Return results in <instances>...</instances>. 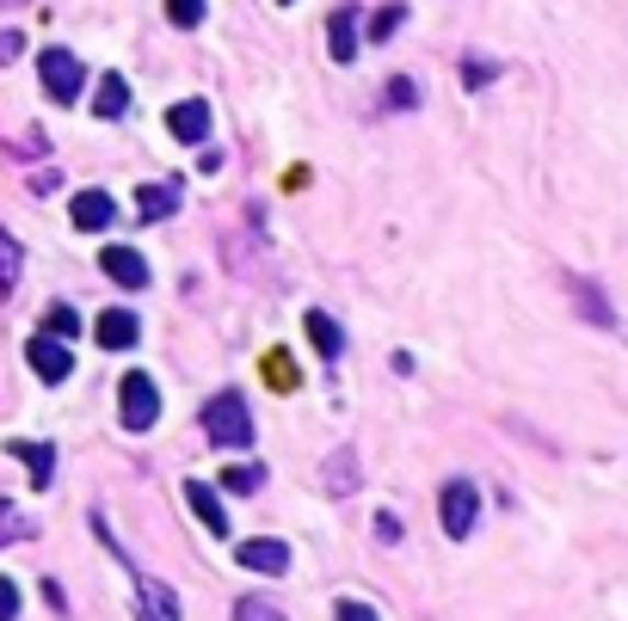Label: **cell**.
Returning <instances> with one entry per match:
<instances>
[{
	"label": "cell",
	"mask_w": 628,
	"mask_h": 621,
	"mask_svg": "<svg viewBox=\"0 0 628 621\" xmlns=\"http://www.w3.org/2000/svg\"><path fill=\"white\" fill-rule=\"evenodd\" d=\"M111 216H117V210H111L105 191H80V197H75V228L99 234V228H111Z\"/></svg>",
	"instance_id": "5bb4252c"
},
{
	"label": "cell",
	"mask_w": 628,
	"mask_h": 621,
	"mask_svg": "<svg viewBox=\"0 0 628 621\" xmlns=\"http://www.w3.org/2000/svg\"><path fill=\"white\" fill-rule=\"evenodd\" d=\"M407 19V7L401 0H389V7H377V19H370V37H394V25Z\"/></svg>",
	"instance_id": "484cf974"
},
{
	"label": "cell",
	"mask_w": 628,
	"mask_h": 621,
	"mask_svg": "<svg viewBox=\"0 0 628 621\" xmlns=\"http://www.w3.org/2000/svg\"><path fill=\"white\" fill-rule=\"evenodd\" d=\"M25 535H32V517L13 511V505L0 498V542H25Z\"/></svg>",
	"instance_id": "7402d4cb"
},
{
	"label": "cell",
	"mask_w": 628,
	"mask_h": 621,
	"mask_svg": "<svg viewBox=\"0 0 628 621\" xmlns=\"http://www.w3.org/2000/svg\"><path fill=\"white\" fill-rule=\"evenodd\" d=\"M278 7H290V0H278Z\"/></svg>",
	"instance_id": "1f68e13d"
},
{
	"label": "cell",
	"mask_w": 628,
	"mask_h": 621,
	"mask_svg": "<svg viewBox=\"0 0 628 621\" xmlns=\"http://www.w3.org/2000/svg\"><path fill=\"white\" fill-rule=\"evenodd\" d=\"M186 498H191V511L204 517V529H210V535H228V511H222L216 486H210V481H191V486H186Z\"/></svg>",
	"instance_id": "7c38bea8"
},
{
	"label": "cell",
	"mask_w": 628,
	"mask_h": 621,
	"mask_svg": "<svg viewBox=\"0 0 628 621\" xmlns=\"http://www.w3.org/2000/svg\"><path fill=\"white\" fill-rule=\"evenodd\" d=\"M235 560L247 566V573H271V578L290 573V547H283L278 535H253V542H240Z\"/></svg>",
	"instance_id": "52a82bcc"
},
{
	"label": "cell",
	"mask_w": 628,
	"mask_h": 621,
	"mask_svg": "<svg viewBox=\"0 0 628 621\" xmlns=\"http://www.w3.org/2000/svg\"><path fill=\"white\" fill-rule=\"evenodd\" d=\"M358 56V13H333V63H351Z\"/></svg>",
	"instance_id": "2e32d148"
},
{
	"label": "cell",
	"mask_w": 628,
	"mask_h": 621,
	"mask_svg": "<svg viewBox=\"0 0 628 621\" xmlns=\"http://www.w3.org/2000/svg\"><path fill=\"white\" fill-rule=\"evenodd\" d=\"M7 455H19V462L32 467L37 486L56 481V450H49V443H25V437H13V443H7Z\"/></svg>",
	"instance_id": "4fadbf2b"
},
{
	"label": "cell",
	"mask_w": 628,
	"mask_h": 621,
	"mask_svg": "<svg viewBox=\"0 0 628 621\" xmlns=\"http://www.w3.org/2000/svg\"><path fill=\"white\" fill-rule=\"evenodd\" d=\"M99 271H105L117 290H148V259L130 247H99Z\"/></svg>",
	"instance_id": "5b68a950"
},
{
	"label": "cell",
	"mask_w": 628,
	"mask_h": 621,
	"mask_svg": "<svg viewBox=\"0 0 628 621\" xmlns=\"http://www.w3.org/2000/svg\"><path fill=\"white\" fill-rule=\"evenodd\" d=\"M266 382H271L278 394H290V388L302 382V375H296V363L283 358V351H266Z\"/></svg>",
	"instance_id": "ffe728a7"
},
{
	"label": "cell",
	"mask_w": 628,
	"mask_h": 621,
	"mask_svg": "<svg viewBox=\"0 0 628 621\" xmlns=\"http://www.w3.org/2000/svg\"><path fill=\"white\" fill-rule=\"evenodd\" d=\"M75 327H80V320H75L68 302H49V308H44V332H49V339H75Z\"/></svg>",
	"instance_id": "44dd1931"
},
{
	"label": "cell",
	"mask_w": 628,
	"mask_h": 621,
	"mask_svg": "<svg viewBox=\"0 0 628 621\" xmlns=\"http://www.w3.org/2000/svg\"><path fill=\"white\" fill-rule=\"evenodd\" d=\"M19 49H25V37H19V32H0V68L19 63Z\"/></svg>",
	"instance_id": "83f0119b"
},
{
	"label": "cell",
	"mask_w": 628,
	"mask_h": 621,
	"mask_svg": "<svg viewBox=\"0 0 628 621\" xmlns=\"http://www.w3.org/2000/svg\"><path fill=\"white\" fill-rule=\"evenodd\" d=\"M117 400H124V431H148V425L160 419V388L142 370H130L124 382H117Z\"/></svg>",
	"instance_id": "3957f363"
},
{
	"label": "cell",
	"mask_w": 628,
	"mask_h": 621,
	"mask_svg": "<svg viewBox=\"0 0 628 621\" xmlns=\"http://www.w3.org/2000/svg\"><path fill=\"white\" fill-rule=\"evenodd\" d=\"M389 105H413V80H389Z\"/></svg>",
	"instance_id": "4dcf8cb0"
},
{
	"label": "cell",
	"mask_w": 628,
	"mask_h": 621,
	"mask_svg": "<svg viewBox=\"0 0 628 621\" xmlns=\"http://www.w3.org/2000/svg\"><path fill=\"white\" fill-rule=\"evenodd\" d=\"M25 363H32L44 382H68V375H75V358H68V345H63V339H49V332H37V339L25 345Z\"/></svg>",
	"instance_id": "8992f818"
},
{
	"label": "cell",
	"mask_w": 628,
	"mask_h": 621,
	"mask_svg": "<svg viewBox=\"0 0 628 621\" xmlns=\"http://www.w3.org/2000/svg\"><path fill=\"white\" fill-rule=\"evenodd\" d=\"M235 621H283V609L266 603V597H240V603H235Z\"/></svg>",
	"instance_id": "cb8c5ba5"
},
{
	"label": "cell",
	"mask_w": 628,
	"mask_h": 621,
	"mask_svg": "<svg viewBox=\"0 0 628 621\" xmlns=\"http://www.w3.org/2000/svg\"><path fill=\"white\" fill-rule=\"evenodd\" d=\"M339 621H377V609L370 603H339Z\"/></svg>",
	"instance_id": "f546056e"
},
{
	"label": "cell",
	"mask_w": 628,
	"mask_h": 621,
	"mask_svg": "<svg viewBox=\"0 0 628 621\" xmlns=\"http://www.w3.org/2000/svg\"><path fill=\"white\" fill-rule=\"evenodd\" d=\"M19 616V585L13 578H0V621H13Z\"/></svg>",
	"instance_id": "4316f807"
},
{
	"label": "cell",
	"mask_w": 628,
	"mask_h": 621,
	"mask_svg": "<svg viewBox=\"0 0 628 621\" xmlns=\"http://www.w3.org/2000/svg\"><path fill=\"white\" fill-rule=\"evenodd\" d=\"M167 19H173L179 32H198L204 25V0H167Z\"/></svg>",
	"instance_id": "603a6c76"
},
{
	"label": "cell",
	"mask_w": 628,
	"mask_h": 621,
	"mask_svg": "<svg viewBox=\"0 0 628 621\" xmlns=\"http://www.w3.org/2000/svg\"><path fill=\"white\" fill-rule=\"evenodd\" d=\"M179 197H186V179H155V185L136 191V210H142V222H160L179 210Z\"/></svg>",
	"instance_id": "ba28073f"
},
{
	"label": "cell",
	"mask_w": 628,
	"mask_h": 621,
	"mask_svg": "<svg viewBox=\"0 0 628 621\" xmlns=\"http://www.w3.org/2000/svg\"><path fill=\"white\" fill-rule=\"evenodd\" d=\"M136 332H142V320L130 308H105V314H99V327H93V339L105 345V351H130Z\"/></svg>",
	"instance_id": "9c48e42d"
},
{
	"label": "cell",
	"mask_w": 628,
	"mask_h": 621,
	"mask_svg": "<svg viewBox=\"0 0 628 621\" xmlns=\"http://www.w3.org/2000/svg\"><path fill=\"white\" fill-rule=\"evenodd\" d=\"M474 517H481V493H474V481H450V486H444V498H438L444 535H450V542H462V535L474 529Z\"/></svg>",
	"instance_id": "277c9868"
},
{
	"label": "cell",
	"mask_w": 628,
	"mask_h": 621,
	"mask_svg": "<svg viewBox=\"0 0 628 621\" xmlns=\"http://www.w3.org/2000/svg\"><path fill=\"white\" fill-rule=\"evenodd\" d=\"M222 486H228V493H259V486H266V467H259V462H235L228 474H222Z\"/></svg>",
	"instance_id": "d6986e66"
},
{
	"label": "cell",
	"mask_w": 628,
	"mask_h": 621,
	"mask_svg": "<svg viewBox=\"0 0 628 621\" xmlns=\"http://www.w3.org/2000/svg\"><path fill=\"white\" fill-rule=\"evenodd\" d=\"M19 271H25V252H19L13 234H0V295L19 290Z\"/></svg>",
	"instance_id": "e0dca14e"
},
{
	"label": "cell",
	"mask_w": 628,
	"mask_h": 621,
	"mask_svg": "<svg viewBox=\"0 0 628 621\" xmlns=\"http://www.w3.org/2000/svg\"><path fill=\"white\" fill-rule=\"evenodd\" d=\"M309 339H314V351H321V358H339V351H346V332L333 327V314H321V308L309 314Z\"/></svg>",
	"instance_id": "9a60e30c"
},
{
	"label": "cell",
	"mask_w": 628,
	"mask_h": 621,
	"mask_svg": "<svg viewBox=\"0 0 628 621\" xmlns=\"http://www.w3.org/2000/svg\"><path fill=\"white\" fill-rule=\"evenodd\" d=\"M377 542H401V517H389V511L377 517Z\"/></svg>",
	"instance_id": "f1b7e54d"
},
{
	"label": "cell",
	"mask_w": 628,
	"mask_h": 621,
	"mask_svg": "<svg viewBox=\"0 0 628 621\" xmlns=\"http://www.w3.org/2000/svg\"><path fill=\"white\" fill-rule=\"evenodd\" d=\"M124 111H130L124 75H105V80H99V117H124Z\"/></svg>",
	"instance_id": "ac0fdd59"
},
{
	"label": "cell",
	"mask_w": 628,
	"mask_h": 621,
	"mask_svg": "<svg viewBox=\"0 0 628 621\" xmlns=\"http://www.w3.org/2000/svg\"><path fill=\"white\" fill-rule=\"evenodd\" d=\"M37 80H44V93L56 99V105H75L80 87H87V68H80L75 49H44V56H37Z\"/></svg>",
	"instance_id": "7a4b0ae2"
},
{
	"label": "cell",
	"mask_w": 628,
	"mask_h": 621,
	"mask_svg": "<svg viewBox=\"0 0 628 621\" xmlns=\"http://www.w3.org/2000/svg\"><path fill=\"white\" fill-rule=\"evenodd\" d=\"M204 431H210V443H216V450H247V443H253L247 394H235V388L210 394V406H204Z\"/></svg>",
	"instance_id": "6da1fadb"
},
{
	"label": "cell",
	"mask_w": 628,
	"mask_h": 621,
	"mask_svg": "<svg viewBox=\"0 0 628 621\" xmlns=\"http://www.w3.org/2000/svg\"><path fill=\"white\" fill-rule=\"evenodd\" d=\"M136 621H179V597L160 578H142L136 585Z\"/></svg>",
	"instance_id": "30bf717a"
},
{
	"label": "cell",
	"mask_w": 628,
	"mask_h": 621,
	"mask_svg": "<svg viewBox=\"0 0 628 621\" xmlns=\"http://www.w3.org/2000/svg\"><path fill=\"white\" fill-rule=\"evenodd\" d=\"M167 129H173L179 142H204L210 136V105L204 99H179V105L167 111Z\"/></svg>",
	"instance_id": "8fae6325"
},
{
	"label": "cell",
	"mask_w": 628,
	"mask_h": 621,
	"mask_svg": "<svg viewBox=\"0 0 628 621\" xmlns=\"http://www.w3.org/2000/svg\"><path fill=\"white\" fill-rule=\"evenodd\" d=\"M573 295H580V308H585V314H592L597 327H610V320H616V314H610V308H604V295H597V290H592V283H573Z\"/></svg>",
	"instance_id": "d4e9b609"
}]
</instances>
